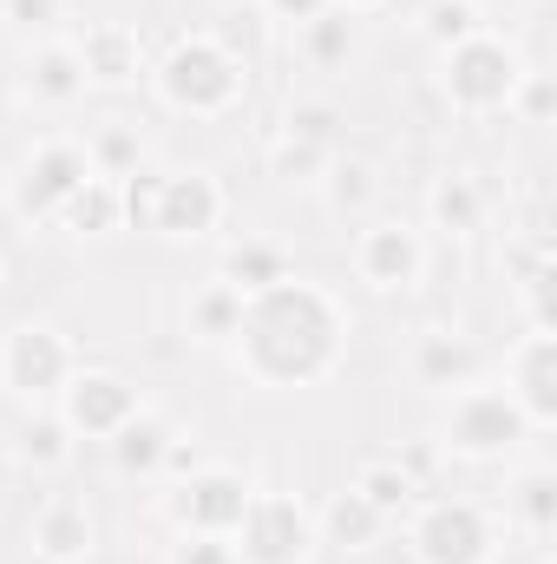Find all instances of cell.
<instances>
[{"mask_svg": "<svg viewBox=\"0 0 557 564\" xmlns=\"http://www.w3.org/2000/svg\"><path fill=\"white\" fill-rule=\"evenodd\" d=\"M171 564H237L230 539H210V532H184V545L171 552Z\"/></svg>", "mask_w": 557, "mask_h": 564, "instance_id": "836d02e7", "label": "cell"}, {"mask_svg": "<svg viewBox=\"0 0 557 564\" xmlns=\"http://www.w3.org/2000/svg\"><path fill=\"white\" fill-rule=\"evenodd\" d=\"M223 7H243V0H223Z\"/></svg>", "mask_w": 557, "mask_h": 564, "instance_id": "ab89813d", "label": "cell"}, {"mask_svg": "<svg viewBox=\"0 0 557 564\" xmlns=\"http://www.w3.org/2000/svg\"><path fill=\"white\" fill-rule=\"evenodd\" d=\"M479 33V7L472 0H433L426 7V40L433 46H459V40H472Z\"/></svg>", "mask_w": 557, "mask_h": 564, "instance_id": "4316f807", "label": "cell"}, {"mask_svg": "<svg viewBox=\"0 0 557 564\" xmlns=\"http://www.w3.org/2000/svg\"><path fill=\"white\" fill-rule=\"evenodd\" d=\"M321 532H328V545H341V552H361V545H374L381 532H387V519L348 486V492H335V506H328V519H321Z\"/></svg>", "mask_w": 557, "mask_h": 564, "instance_id": "d6986e66", "label": "cell"}, {"mask_svg": "<svg viewBox=\"0 0 557 564\" xmlns=\"http://www.w3.org/2000/svg\"><path fill=\"white\" fill-rule=\"evenodd\" d=\"M73 53H79L86 86H125V79H139V33H132V26H119V20L92 26Z\"/></svg>", "mask_w": 557, "mask_h": 564, "instance_id": "9a60e30c", "label": "cell"}, {"mask_svg": "<svg viewBox=\"0 0 557 564\" xmlns=\"http://www.w3.org/2000/svg\"><path fill=\"white\" fill-rule=\"evenodd\" d=\"M321 7H328V0H270V13H276V20H315Z\"/></svg>", "mask_w": 557, "mask_h": 564, "instance_id": "8d00e7d4", "label": "cell"}, {"mask_svg": "<svg viewBox=\"0 0 557 564\" xmlns=\"http://www.w3.org/2000/svg\"><path fill=\"white\" fill-rule=\"evenodd\" d=\"M354 263H361V276L374 282V289H414L426 250H419V237L407 224H374V230H361Z\"/></svg>", "mask_w": 557, "mask_h": 564, "instance_id": "7c38bea8", "label": "cell"}, {"mask_svg": "<svg viewBox=\"0 0 557 564\" xmlns=\"http://www.w3.org/2000/svg\"><path fill=\"white\" fill-rule=\"evenodd\" d=\"M335 126H341V112L335 106H295L288 112V139H302V144H335Z\"/></svg>", "mask_w": 557, "mask_h": 564, "instance_id": "4dcf8cb0", "label": "cell"}, {"mask_svg": "<svg viewBox=\"0 0 557 564\" xmlns=\"http://www.w3.org/2000/svg\"><path fill=\"white\" fill-rule=\"evenodd\" d=\"M13 446H20L26 466H59V459L73 453V426L59 421V414H33V421H20Z\"/></svg>", "mask_w": 557, "mask_h": 564, "instance_id": "cb8c5ba5", "label": "cell"}, {"mask_svg": "<svg viewBox=\"0 0 557 564\" xmlns=\"http://www.w3.org/2000/svg\"><path fill=\"white\" fill-rule=\"evenodd\" d=\"M288 276V263H282V250L270 243H243V250H230V263H223V282L230 289H243V295H256V289H270V282Z\"/></svg>", "mask_w": 557, "mask_h": 564, "instance_id": "d4e9b609", "label": "cell"}, {"mask_svg": "<svg viewBox=\"0 0 557 564\" xmlns=\"http://www.w3.org/2000/svg\"><path fill=\"white\" fill-rule=\"evenodd\" d=\"M368 197H374V164L348 158V164L328 171V204H335L341 217H348V210H368Z\"/></svg>", "mask_w": 557, "mask_h": 564, "instance_id": "83f0119b", "label": "cell"}, {"mask_svg": "<svg viewBox=\"0 0 557 564\" xmlns=\"http://www.w3.org/2000/svg\"><path fill=\"white\" fill-rule=\"evenodd\" d=\"M243 506H250V486H243V473L197 466V473H184V486H177V499H171V519H177L184 532L230 539V532H237V519H243Z\"/></svg>", "mask_w": 557, "mask_h": 564, "instance_id": "9c48e42d", "label": "cell"}, {"mask_svg": "<svg viewBox=\"0 0 557 564\" xmlns=\"http://www.w3.org/2000/svg\"><path fill=\"white\" fill-rule=\"evenodd\" d=\"M302 46H308L315 66H341V59L354 53V20L335 13V7H321L315 20H302Z\"/></svg>", "mask_w": 557, "mask_h": 564, "instance_id": "603a6c76", "label": "cell"}, {"mask_svg": "<svg viewBox=\"0 0 557 564\" xmlns=\"http://www.w3.org/2000/svg\"><path fill=\"white\" fill-rule=\"evenodd\" d=\"M518 79H525V73H518V53H512L505 40H492V33H472V40L446 46V99L466 106V112H499V106H512Z\"/></svg>", "mask_w": 557, "mask_h": 564, "instance_id": "3957f363", "label": "cell"}, {"mask_svg": "<svg viewBox=\"0 0 557 564\" xmlns=\"http://www.w3.org/2000/svg\"><path fill=\"white\" fill-rule=\"evenodd\" d=\"M59 401H66L59 421L73 426V433H86V440H112L119 426L139 414V394H132L119 375H73Z\"/></svg>", "mask_w": 557, "mask_h": 564, "instance_id": "8fae6325", "label": "cell"}, {"mask_svg": "<svg viewBox=\"0 0 557 564\" xmlns=\"http://www.w3.org/2000/svg\"><path fill=\"white\" fill-rule=\"evenodd\" d=\"M86 177H92V158H86L79 144H40V151L26 158V171L13 177V217L53 224V217L66 210V197H73Z\"/></svg>", "mask_w": 557, "mask_h": 564, "instance_id": "8992f818", "label": "cell"}, {"mask_svg": "<svg viewBox=\"0 0 557 564\" xmlns=\"http://www.w3.org/2000/svg\"><path fill=\"white\" fill-rule=\"evenodd\" d=\"M505 394L525 408L532 426L557 421V335H532V341L518 348V388H505Z\"/></svg>", "mask_w": 557, "mask_h": 564, "instance_id": "5bb4252c", "label": "cell"}, {"mask_svg": "<svg viewBox=\"0 0 557 564\" xmlns=\"http://www.w3.org/2000/svg\"><path fill=\"white\" fill-rule=\"evenodd\" d=\"M59 224H66V230H86V237H106V230H119V224H125L119 184H112V177H86V184L66 197Z\"/></svg>", "mask_w": 557, "mask_h": 564, "instance_id": "ac0fdd59", "label": "cell"}, {"mask_svg": "<svg viewBox=\"0 0 557 564\" xmlns=\"http://www.w3.org/2000/svg\"><path fill=\"white\" fill-rule=\"evenodd\" d=\"M419 564H492V525L472 499H433L414 525Z\"/></svg>", "mask_w": 557, "mask_h": 564, "instance_id": "52a82bcc", "label": "cell"}, {"mask_svg": "<svg viewBox=\"0 0 557 564\" xmlns=\"http://www.w3.org/2000/svg\"><path fill=\"white\" fill-rule=\"evenodd\" d=\"M0 13L20 20V26H53L59 20V0H0Z\"/></svg>", "mask_w": 557, "mask_h": 564, "instance_id": "d590c367", "label": "cell"}, {"mask_svg": "<svg viewBox=\"0 0 557 564\" xmlns=\"http://www.w3.org/2000/svg\"><path fill=\"white\" fill-rule=\"evenodd\" d=\"M525 433H532L525 408H518L512 394H499V388H466V394L452 401V414H446V446L466 453V459L512 453Z\"/></svg>", "mask_w": 557, "mask_h": 564, "instance_id": "5b68a950", "label": "cell"}, {"mask_svg": "<svg viewBox=\"0 0 557 564\" xmlns=\"http://www.w3.org/2000/svg\"><path fill=\"white\" fill-rule=\"evenodd\" d=\"M217 217H223V191L204 171L157 177V197H151V230L157 237H204V230H217Z\"/></svg>", "mask_w": 557, "mask_h": 564, "instance_id": "30bf717a", "label": "cell"}, {"mask_svg": "<svg viewBox=\"0 0 557 564\" xmlns=\"http://www.w3.org/2000/svg\"><path fill=\"white\" fill-rule=\"evenodd\" d=\"M551 282H557L551 263H532L525 295H532V322H538V335H557V295H551Z\"/></svg>", "mask_w": 557, "mask_h": 564, "instance_id": "1f68e13d", "label": "cell"}, {"mask_svg": "<svg viewBox=\"0 0 557 564\" xmlns=\"http://www.w3.org/2000/svg\"><path fill=\"white\" fill-rule=\"evenodd\" d=\"M237 322H243V289H230V282H210V289L190 302V328H197L204 341H230Z\"/></svg>", "mask_w": 557, "mask_h": 564, "instance_id": "7402d4cb", "label": "cell"}, {"mask_svg": "<svg viewBox=\"0 0 557 564\" xmlns=\"http://www.w3.org/2000/svg\"><path fill=\"white\" fill-rule=\"evenodd\" d=\"M472 7H518V0H472Z\"/></svg>", "mask_w": 557, "mask_h": 564, "instance_id": "74e56055", "label": "cell"}, {"mask_svg": "<svg viewBox=\"0 0 557 564\" xmlns=\"http://www.w3.org/2000/svg\"><path fill=\"white\" fill-rule=\"evenodd\" d=\"M157 86H164V99H171L177 112L210 119V112H223V106L237 99L243 66H237L217 40H177V46L164 53V66H157Z\"/></svg>", "mask_w": 557, "mask_h": 564, "instance_id": "7a4b0ae2", "label": "cell"}, {"mask_svg": "<svg viewBox=\"0 0 557 564\" xmlns=\"http://www.w3.org/2000/svg\"><path fill=\"white\" fill-rule=\"evenodd\" d=\"M341 7H348V13H354V7H381V0H341Z\"/></svg>", "mask_w": 557, "mask_h": 564, "instance_id": "f35d334b", "label": "cell"}, {"mask_svg": "<svg viewBox=\"0 0 557 564\" xmlns=\"http://www.w3.org/2000/svg\"><path fill=\"white\" fill-rule=\"evenodd\" d=\"M26 86H33V99H46V106H66V99H79V93H86L79 53H73V46H46V53H33V73H26Z\"/></svg>", "mask_w": 557, "mask_h": 564, "instance_id": "ffe728a7", "label": "cell"}, {"mask_svg": "<svg viewBox=\"0 0 557 564\" xmlns=\"http://www.w3.org/2000/svg\"><path fill=\"white\" fill-rule=\"evenodd\" d=\"M86 158H92V177H132L139 171V139L132 132H99V139L86 144Z\"/></svg>", "mask_w": 557, "mask_h": 564, "instance_id": "f1b7e54d", "label": "cell"}, {"mask_svg": "<svg viewBox=\"0 0 557 564\" xmlns=\"http://www.w3.org/2000/svg\"><path fill=\"white\" fill-rule=\"evenodd\" d=\"M433 224H439V230H479V191H472L466 177H446V184L433 191Z\"/></svg>", "mask_w": 557, "mask_h": 564, "instance_id": "484cf974", "label": "cell"}, {"mask_svg": "<svg viewBox=\"0 0 557 564\" xmlns=\"http://www.w3.org/2000/svg\"><path fill=\"white\" fill-rule=\"evenodd\" d=\"M237 355L256 381L270 388H308L335 368L341 355V308L315 289V282H270L256 295H243V322H237Z\"/></svg>", "mask_w": 557, "mask_h": 564, "instance_id": "6da1fadb", "label": "cell"}, {"mask_svg": "<svg viewBox=\"0 0 557 564\" xmlns=\"http://www.w3.org/2000/svg\"><path fill=\"white\" fill-rule=\"evenodd\" d=\"M33 552L46 564H79L92 558V512H86V499H66V492H53L40 512H33Z\"/></svg>", "mask_w": 557, "mask_h": 564, "instance_id": "4fadbf2b", "label": "cell"}, {"mask_svg": "<svg viewBox=\"0 0 557 564\" xmlns=\"http://www.w3.org/2000/svg\"><path fill=\"white\" fill-rule=\"evenodd\" d=\"M512 99H525V119H532V126H545V119H551V106H557V93H551V79H545V73H538V79H518V93H512Z\"/></svg>", "mask_w": 557, "mask_h": 564, "instance_id": "e575fe53", "label": "cell"}, {"mask_svg": "<svg viewBox=\"0 0 557 564\" xmlns=\"http://www.w3.org/2000/svg\"><path fill=\"white\" fill-rule=\"evenodd\" d=\"M270 164H276V177H315V171L328 164V151H321V144H302V139H288V132H282V144H276V158H270Z\"/></svg>", "mask_w": 557, "mask_h": 564, "instance_id": "d6a6232c", "label": "cell"}, {"mask_svg": "<svg viewBox=\"0 0 557 564\" xmlns=\"http://www.w3.org/2000/svg\"><path fill=\"white\" fill-rule=\"evenodd\" d=\"M414 375L426 388H466L479 375V348L459 341V335H426L414 348Z\"/></svg>", "mask_w": 557, "mask_h": 564, "instance_id": "e0dca14e", "label": "cell"}, {"mask_svg": "<svg viewBox=\"0 0 557 564\" xmlns=\"http://www.w3.org/2000/svg\"><path fill=\"white\" fill-rule=\"evenodd\" d=\"M230 552H237V564H302L315 552V525H308V512L295 499L250 492V506H243V519L230 532Z\"/></svg>", "mask_w": 557, "mask_h": 564, "instance_id": "277c9868", "label": "cell"}, {"mask_svg": "<svg viewBox=\"0 0 557 564\" xmlns=\"http://www.w3.org/2000/svg\"><path fill=\"white\" fill-rule=\"evenodd\" d=\"M354 492H361V499H368L381 519H401V512L414 506L419 486L407 479V473H401V459H368V466L354 473Z\"/></svg>", "mask_w": 557, "mask_h": 564, "instance_id": "44dd1931", "label": "cell"}, {"mask_svg": "<svg viewBox=\"0 0 557 564\" xmlns=\"http://www.w3.org/2000/svg\"><path fill=\"white\" fill-rule=\"evenodd\" d=\"M518 512H525V525H532L538 539H551V525H557V479L551 473H525V486H518Z\"/></svg>", "mask_w": 557, "mask_h": 564, "instance_id": "f546056e", "label": "cell"}, {"mask_svg": "<svg viewBox=\"0 0 557 564\" xmlns=\"http://www.w3.org/2000/svg\"><path fill=\"white\" fill-rule=\"evenodd\" d=\"M0 375H7L13 394L53 401V394H66V381H73V348H66V335L46 328V322L13 328V335H7V355H0Z\"/></svg>", "mask_w": 557, "mask_h": 564, "instance_id": "ba28073f", "label": "cell"}, {"mask_svg": "<svg viewBox=\"0 0 557 564\" xmlns=\"http://www.w3.org/2000/svg\"><path fill=\"white\" fill-rule=\"evenodd\" d=\"M106 446H112V466H119L125 479H144V473H157V466H164V453H171V426L139 408V414L119 426Z\"/></svg>", "mask_w": 557, "mask_h": 564, "instance_id": "2e32d148", "label": "cell"}]
</instances>
